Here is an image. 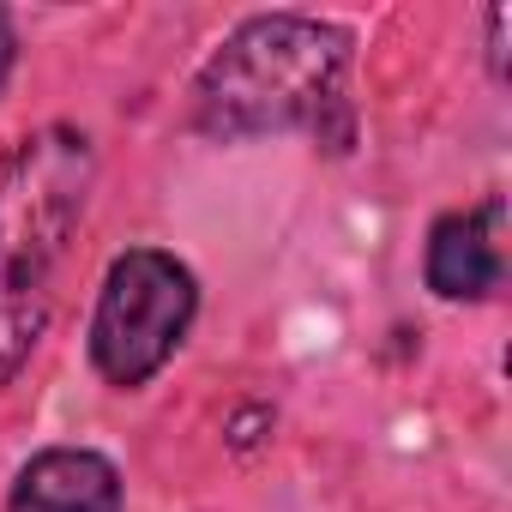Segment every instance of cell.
Listing matches in <instances>:
<instances>
[{
    "mask_svg": "<svg viewBox=\"0 0 512 512\" xmlns=\"http://www.w3.org/2000/svg\"><path fill=\"white\" fill-rule=\"evenodd\" d=\"M494 217L500 205L482 211H446L428 229V253H422V278L440 302H482L500 284V241H494Z\"/></svg>",
    "mask_w": 512,
    "mask_h": 512,
    "instance_id": "obj_5",
    "label": "cell"
},
{
    "mask_svg": "<svg viewBox=\"0 0 512 512\" xmlns=\"http://www.w3.org/2000/svg\"><path fill=\"white\" fill-rule=\"evenodd\" d=\"M199 314V284L193 272L163 247H127L103 272L97 314H91V368L115 386L133 392L145 386L187 338Z\"/></svg>",
    "mask_w": 512,
    "mask_h": 512,
    "instance_id": "obj_3",
    "label": "cell"
},
{
    "mask_svg": "<svg viewBox=\"0 0 512 512\" xmlns=\"http://www.w3.org/2000/svg\"><path fill=\"white\" fill-rule=\"evenodd\" d=\"M13 61H19V37H13V19L0 13V85L13 79Z\"/></svg>",
    "mask_w": 512,
    "mask_h": 512,
    "instance_id": "obj_6",
    "label": "cell"
},
{
    "mask_svg": "<svg viewBox=\"0 0 512 512\" xmlns=\"http://www.w3.org/2000/svg\"><path fill=\"white\" fill-rule=\"evenodd\" d=\"M7 512H121V470L91 446H49L13 476Z\"/></svg>",
    "mask_w": 512,
    "mask_h": 512,
    "instance_id": "obj_4",
    "label": "cell"
},
{
    "mask_svg": "<svg viewBox=\"0 0 512 512\" xmlns=\"http://www.w3.org/2000/svg\"><path fill=\"white\" fill-rule=\"evenodd\" d=\"M91 175V139L67 121L19 139L0 169V386L25 368L49 326L55 272L85 217Z\"/></svg>",
    "mask_w": 512,
    "mask_h": 512,
    "instance_id": "obj_1",
    "label": "cell"
},
{
    "mask_svg": "<svg viewBox=\"0 0 512 512\" xmlns=\"http://www.w3.org/2000/svg\"><path fill=\"white\" fill-rule=\"evenodd\" d=\"M350 37L338 25L302 13H260L229 31V43L205 61L193 91V121L211 139H260L314 127L344 103Z\"/></svg>",
    "mask_w": 512,
    "mask_h": 512,
    "instance_id": "obj_2",
    "label": "cell"
}]
</instances>
